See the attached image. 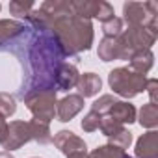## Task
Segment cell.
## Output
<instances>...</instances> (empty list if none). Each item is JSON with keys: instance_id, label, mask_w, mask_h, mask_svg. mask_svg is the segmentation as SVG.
<instances>
[{"instance_id": "7", "label": "cell", "mask_w": 158, "mask_h": 158, "mask_svg": "<svg viewBox=\"0 0 158 158\" xmlns=\"http://www.w3.org/2000/svg\"><path fill=\"white\" fill-rule=\"evenodd\" d=\"M71 4H73L74 15L88 21L99 19L101 23H106L115 17L114 6L110 2H104V0H71Z\"/></svg>"}, {"instance_id": "32", "label": "cell", "mask_w": 158, "mask_h": 158, "mask_svg": "<svg viewBox=\"0 0 158 158\" xmlns=\"http://www.w3.org/2000/svg\"><path fill=\"white\" fill-rule=\"evenodd\" d=\"M0 158H15L11 152H8V151H2V152H0Z\"/></svg>"}, {"instance_id": "27", "label": "cell", "mask_w": 158, "mask_h": 158, "mask_svg": "<svg viewBox=\"0 0 158 158\" xmlns=\"http://www.w3.org/2000/svg\"><path fill=\"white\" fill-rule=\"evenodd\" d=\"M101 119H102V115H99L97 112L89 110V112L84 115V119L80 121V127H82V130H84V132H95V130H99Z\"/></svg>"}, {"instance_id": "3", "label": "cell", "mask_w": 158, "mask_h": 158, "mask_svg": "<svg viewBox=\"0 0 158 158\" xmlns=\"http://www.w3.org/2000/svg\"><path fill=\"white\" fill-rule=\"evenodd\" d=\"M108 84L114 89V95L123 99H134L136 95L145 91L147 74H139L130 67H115L108 74Z\"/></svg>"}, {"instance_id": "22", "label": "cell", "mask_w": 158, "mask_h": 158, "mask_svg": "<svg viewBox=\"0 0 158 158\" xmlns=\"http://www.w3.org/2000/svg\"><path fill=\"white\" fill-rule=\"evenodd\" d=\"M17 112V101L11 93L0 91V115L2 117H11Z\"/></svg>"}, {"instance_id": "34", "label": "cell", "mask_w": 158, "mask_h": 158, "mask_svg": "<svg viewBox=\"0 0 158 158\" xmlns=\"http://www.w3.org/2000/svg\"><path fill=\"white\" fill-rule=\"evenodd\" d=\"M32 158H37V156H32Z\"/></svg>"}, {"instance_id": "29", "label": "cell", "mask_w": 158, "mask_h": 158, "mask_svg": "<svg viewBox=\"0 0 158 158\" xmlns=\"http://www.w3.org/2000/svg\"><path fill=\"white\" fill-rule=\"evenodd\" d=\"M145 91L149 93L151 102H152V104H156V102H158V80H156V78H147Z\"/></svg>"}, {"instance_id": "31", "label": "cell", "mask_w": 158, "mask_h": 158, "mask_svg": "<svg viewBox=\"0 0 158 158\" xmlns=\"http://www.w3.org/2000/svg\"><path fill=\"white\" fill-rule=\"evenodd\" d=\"M88 154H89V152H74V154H71V156H67V158H88Z\"/></svg>"}, {"instance_id": "28", "label": "cell", "mask_w": 158, "mask_h": 158, "mask_svg": "<svg viewBox=\"0 0 158 158\" xmlns=\"http://www.w3.org/2000/svg\"><path fill=\"white\" fill-rule=\"evenodd\" d=\"M108 143L114 145V147H119V149L127 151V149L130 147V143H132V132H128V130L125 128L123 132L115 134L114 138H108Z\"/></svg>"}, {"instance_id": "19", "label": "cell", "mask_w": 158, "mask_h": 158, "mask_svg": "<svg viewBox=\"0 0 158 158\" xmlns=\"http://www.w3.org/2000/svg\"><path fill=\"white\" fill-rule=\"evenodd\" d=\"M28 128H30V138L34 141H37L39 145L52 143V132H50L48 123L39 121V119H32V121H28Z\"/></svg>"}, {"instance_id": "2", "label": "cell", "mask_w": 158, "mask_h": 158, "mask_svg": "<svg viewBox=\"0 0 158 158\" xmlns=\"http://www.w3.org/2000/svg\"><path fill=\"white\" fill-rule=\"evenodd\" d=\"M50 32L56 37L65 56H76L80 52H88L95 37L91 21L82 19L74 13L52 19Z\"/></svg>"}, {"instance_id": "20", "label": "cell", "mask_w": 158, "mask_h": 158, "mask_svg": "<svg viewBox=\"0 0 158 158\" xmlns=\"http://www.w3.org/2000/svg\"><path fill=\"white\" fill-rule=\"evenodd\" d=\"M136 119L139 121V125L143 128L154 130L158 127V104H152V102L143 104L141 110H139V114L136 115Z\"/></svg>"}, {"instance_id": "25", "label": "cell", "mask_w": 158, "mask_h": 158, "mask_svg": "<svg viewBox=\"0 0 158 158\" xmlns=\"http://www.w3.org/2000/svg\"><path fill=\"white\" fill-rule=\"evenodd\" d=\"M125 30V23L121 17H114L106 23H102V32H104V37H119L121 32Z\"/></svg>"}, {"instance_id": "12", "label": "cell", "mask_w": 158, "mask_h": 158, "mask_svg": "<svg viewBox=\"0 0 158 158\" xmlns=\"http://www.w3.org/2000/svg\"><path fill=\"white\" fill-rule=\"evenodd\" d=\"M78 78H80V73H78L76 65L61 63V67L58 69L56 78H54V88H56V91H69V89L76 88Z\"/></svg>"}, {"instance_id": "6", "label": "cell", "mask_w": 158, "mask_h": 158, "mask_svg": "<svg viewBox=\"0 0 158 158\" xmlns=\"http://www.w3.org/2000/svg\"><path fill=\"white\" fill-rule=\"evenodd\" d=\"M158 37V28H139V26H127L121 35L119 41L127 52V58H130L134 52L138 50H151V47L154 45Z\"/></svg>"}, {"instance_id": "5", "label": "cell", "mask_w": 158, "mask_h": 158, "mask_svg": "<svg viewBox=\"0 0 158 158\" xmlns=\"http://www.w3.org/2000/svg\"><path fill=\"white\" fill-rule=\"evenodd\" d=\"M24 104L32 112L34 119L50 123L56 117V104H58L56 89H35V91H28L24 95Z\"/></svg>"}, {"instance_id": "11", "label": "cell", "mask_w": 158, "mask_h": 158, "mask_svg": "<svg viewBox=\"0 0 158 158\" xmlns=\"http://www.w3.org/2000/svg\"><path fill=\"white\" fill-rule=\"evenodd\" d=\"M97 56L102 61H114V60H127V52L119 41V37H102L99 41V48H97Z\"/></svg>"}, {"instance_id": "18", "label": "cell", "mask_w": 158, "mask_h": 158, "mask_svg": "<svg viewBox=\"0 0 158 158\" xmlns=\"http://www.w3.org/2000/svg\"><path fill=\"white\" fill-rule=\"evenodd\" d=\"M128 61H130L132 71H136L139 74H147L154 65V54H152V50H138L128 58Z\"/></svg>"}, {"instance_id": "16", "label": "cell", "mask_w": 158, "mask_h": 158, "mask_svg": "<svg viewBox=\"0 0 158 158\" xmlns=\"http://www.w3.org/2000/svg\"><path fill=\"white\" fill-rule=\"evenodd\" d=\"M24 24L21 21H13V19H0V47H4L6 43L13 41L15 37H19L24 32Z\"/></svg>"}, {"instance_id": "10", "label": "cell", "mask_w": 158, "mask_h": 158, "mask_svg": "<svg viewBox=\"0 0 158 158\" xmlns=\"http://www.w3.org/2000/svg\"><path fill=\"white\" fill-rule=\"evenodd\" d=\"M84 110V99L78 93H69L56 104V117L61 123H69L74 115H78Z\"/></svg>"}, {"instance_id": "17", "label": "cell", "mask_w": 158, "mask_h": 158, "mask_svg": "<svg viewBox=\"0 0 158 158\" xmlns=\"http://www.w3.org/2000/svg\"><path fill=\"white\" fill-rule=\"evenodd\" d=\"M39 10L45 11L48 17H63V15H73V4L71 0H45L43 4H39Z\"/></svg>"}, {"instance_id": "15", "label": "cell", "mask_w": 158, "mask_h": 158, "mask_svg": "<svg viewBox=\"0 0 158 158\" xmlns=\"http://www.w3.org/2000/svg\"><path fill=\"white\" fill-rule=\"evenodd\" d=\"M108 115L125 127L127 123L130 125V123H134V121H136V115H138V112H136L134 104H128L127 101H115V104L110 108Z\"/></svg>"}, {"instance_id": "35", "label": "cell", "mask_w": 158, "mask_h": 158, "mask_svg": "<svg viewBox=\"0 0 158 158\" xmlns=\"http://www.w3.org/2000/svg\"><path fill=\"white\" fill-rule=\"evenodd\" d=\"M127 158H132V156H127Z\"/></svg>"}, {"instance_id": "13", "label": "cell", "mask_w": 158, "mask_h": 158, "mask_svg": "<svg viewBox=\"0 0 158 158\" xmlns=\"http://www.w3.org/2000/svg\"><path fill=\"white\" fill-rule=\"evenodd\" d=\"M136 158H158V132L149 130L138 138L134 147Z\"/></svg>"}, {"instance_id": "30", "label": "cell", "mask_w": 158, "mask_h": 158, "mask_svg": "<svg viewBox=\"0 0 158 158\" xmlns=\"http://www.w3.org/2000/svg\"><path fill=\"white\" fill-rule=\"evenodd\" d=\"M6 130H8V123H6V117H2V115H0V143L4 141Z\"/></svg>"}, {"instance_id": "21", "label": "cell", "mask_w": 158, "mask_h": 158, "mask_svg": "<svg viewBox=\"0 0 158 158\" xmlns=\"http://www.w3.org/2000/svg\"><path fill=\"white\" fill-rule=\"evenodd\" d=\"M127 156H128L127 151H123L119 147H114L110 143L101 145V147H97L95 151H91L88 154V158H127Z\"/></svg>"}, {"instance_id": "4", "label": "cell", "mask_w": 158, "mask_h": 158, "mask_svg": "<svg viewBox=\"0 0 158 158\" xmlns=\"http://www.w3.org/2000/svg\"><path fill=\"white\" fill-rule=\"evenodd\" d=\"M123 23H127V26L158 28V4L156 2H125Z\"/></svg>"}, {"instance_id": "8", "label": "cell", "mask_w": 158, "mask_h": 158, "mask_svg": "<svg viewBox=\"0 0 158 158\" xmlns=\"http://www.w3.org/2000/svg\"><path fill=\"white\" fill-rule=\"evenodd\" d=\"M28 141H32L30 138V128H28V121H11L8 123V130H6V136H4V141L0 143L2 149H6L8 152L11 151H17L21 149L23 145H26Z\"/></svg>"}, {"instance_id": "14", "label": "cell", "mask_w": 158, "mask_h": 158, "mask_svg": "<svg viewBox=\"0 0 158 158\" xmlns=\"http://www.w3.org/2000/svg\"><path fill=\"white\" fill-rule=\"evenodd\" d=\"M102 88V80L101 76L95 74V73H84L78 78V84H76V89H78V95L82 99L86 97H95Z\"/></svg>"}, {"instance_id": "23", "label": "cell", "mask_w": 158, "mask_h": 158, "mask_svg": "<svg viewBox=\"0 0 158 158\" xmlns=\"http://www.w3.org/2000/svg\"><path fill=\"white\" fill-rule=\"evenodd\" d=\"M10 13L11 15H15V17H19V19H26L28 15H30V11L34 10V2L32 0H11L10 2Z\"/></svg>"}, {"instance_id": "33", "label": "cell", "mask_w": 158, "mask_h": 158, "mask_svg": "<svg viewBox=\"0 0 158 158\" xmlns=\"http://www.w3.org/2000/svg\"><path fill=\"white\" fill-rule=\"evenodd\" d=\"M0 10H2V4H0Z\"/></svg>"}, {"instance_id": "9", "label": "cell", "mask_w": 158, "mask_h": 158, "mask_svg": "<svg viewBox=\"0 0 158 158\" xmlns=\"http://www.w3.org/2000/svg\"><path fill=\"white\" fill-rule=\"evenodd\" d=\"M52 141H54L56 149L65 156H71L74 152H88L86 141L80 136H76L74 132H71V130H60L52 138Z\"/></svg>"}, {"instance_id": "1", "label": "cell", "mask_w": 158, "mask_h": 158, "mask_svg": "<svg viewBox=\"0 0 158 158\" xmlns=\"http://www.w3.org/2000/svg\"><path fill=\"white\" fill-rule=\"evenodd\" d=\"M63 58L65 54L50 30H34V35L30 37V47L26 52V60L32 71V80H30L28 91L56 89L54 78L61 63H65Z\"/></svg>"}, {"instance_id": "24", "label": "cell", "mask_w": 158, "mask_h": 158, "mask_svg": "<svg viewBox=\"0 0 158 158\" xmlns=\"http://www.w3.org/2000/svg\"><path fill=\"white\" fill-rule=\"evenodd\" d=\"M99 130L106 136V138H114L115 134H119V132H123L125 130V127L121 125V123H117L115 119H112L110 115H104L102 119H101V125H99Z\"/></svg>"}, {"instance_id": "26", "label": "cell", "mask_w": 158, "mask_h": 158, "mask_svg": "<svg viewBox=\"0 0 158 158\" xmlns=\"http://www.w3.org/2000/svg\"><path fill=\"white\" fill-rule=\"evenodd\" d=\"M115 95H102V97H99L93 104H91V110L93 112H97L99 115H108V112H110V108L115 104Z\"/></svg>"}]
</instances>
